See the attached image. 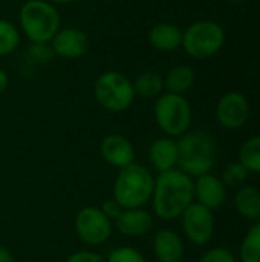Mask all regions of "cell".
Segmentation results:
<instances>
[{
	"label": "cell",
	"mask_w": 260,
	"mask_h": 262,
	"mask_svg": "<svg viewBox=\"0 0 260 262\" xmlns=\"http://www.w3.org/2000/svg\"><path fill=\"white\" fill-rule=\"evenodd\" d=\"M18 23L32 45H49L61 28V15L48 0H26L18 11Z\"/></svg>",
	"instance_id": "obj_2"
},
{
	"label": "cell",
	"mask_w": 260,
	"mask_h": 262,
	"mask_svg": "<svg viewBox=\"0 0 260 262\" xmlns=\"http://www.w3.org/2000/svg\"><path fill=\"white\" fill-rule=\"evenodd\" d=\"M195 196L192 178L181 170L161 172L153 187V207L159 218L173 220L184 213Z\"/></svg>",
	"instance_id": "obj_1"
},
{
	"label": "cell",
	"mask_w": 260,
	"mask_h": 262,
	"mask_svg": "<svg viewBox=\"0 0 260 262\" xmlns=\"http://www.w3.org/2000/svg\"><path fill=\"white\" fill-rule=\"evenodd\" d=\"M155 255L159 262H181L184 246L179 236L172 230H161L155 238Z\"/></svg>",
	"instance_id": "obj_16"
},
{
	"label": "cell",
	"mask_w": 260,
	"mask_h": 262,
	"mask_svg": "<svg viewBox=\"0 0 260 262\" xmlns=\"http://www.w3.org/2000/svg\"><path fill=\"white\" fill-rule=\"evenodd\" d=\"M48 2H51L57 6V5H72V3H77L80 0H48Z\"/></svg>",
	"instance_id": "obj_31"
},
{
	"label": "cell",
	"mask_w": 260,
	"mask_h": 262,
	"mask_svg": "<svg viewBox=\"0 0 260 262\" xmlns=\"http://www.w3.org/2000/svg\"><path fill=\"white\" fill-rule=\"evenodd\" d=\"M195 83V71L187 64L173 66L164 77V89L170 94L182 95Z\"/></svg>",
	"instance_id": "obj_18"
},
{
	"label": "cell",
	"mask_w": 260,
	"mask_h": 262,
	"mask_svg": "<svg viewBox=\"0 0 260 262\" xmlns=\"http://www.w3.org/2000/svg\"><path fill=\"white\" fill-rule=\"evenodd\" d=\"M195 193L199 200V204L211 209H218L225 201V184L216 177L205 173L198 177L195 184Z\"/></svg>",
	"instance_id": "obj_14"
},
{
	"label": "cell",
	"mask_w": 260,
	"mask_h": 262,
	"mask_svg": "<svg viewBox=\"0 0 260 262\" xmlns=\"http://www.w3.org/2000/svg\"><path fill=\"white\" fill-rule=\"evenodd\" d=\"M234 204L244 218L250 221H257L260 218V192L256 187H242L236 193Z\"/></svg>",
	"instance_id": "obj_19"
},
{
	"label": "cell",
	"mask_w": 260,
	"mask_h": 262,
	"mask_svg": "<svg viewBox=\"0 0 260 262\" xmlns=\"http://www.w3.org/2000/svg\"><path fill=\"white\" fill-rule=\"evenodd\" d=\"M250 114V104L245 95L241 92H228L225 94L216 107V117L219 123L227 129L241 127Z\"/></svg>",
	"instance_id": "obj_11"
},
{
	"label": "cell",
	"mask_w": 260,
	"mask_h": 262,
	"mask_svg": "<svg viewBox=\"0 0 260 262\" xmlns=\"http://www.w3.org/2000/svg\"><path fill=\"white\" fill-rule=\"evenodd\" d=\"M132 83H133L135 95L144 98L158 97L164 91V77L156 71L141 72Z\"/></svg>",
	"instance_id": "obj_20"
},
{
	"label": "cell",
	"mask_w": 260,
	"mask_h": 262,
	"mask_svg": "<svg viewBox=\"0 0 260 262\" xmlns=\"http://www.w3.org/2000/svg\"><path fill=\"white\" fill-rule=\"evenodd\" d=\"M182 224L187 238L198 244H207L215 232V216L211 210L199 203L190 204L182 213Z\"/></svg>",
	"instance_id": "obj_8"
},
{
	"label": "cell",
	"mask_w": 260,
	"mask_h": 262,
	"mask_svg": "<svg viewBox=\"0 0 260 262\" xmlns=\"http://www.w3.org/2000/svg\"><path fill=\"white\" fill-rule=\"evenodd\" d=\"M75 227L80 238L90 246L103 244L104 241H107V238L112 233L110 220L100 209L95 207L83 209L77 215Z\"/></svg>",
	"instance_id": "obj_9"
},
{
	"label": "cell",
	"mask_w": 260,
	"mask_h": 262,
	"mask_svg": "<svg viewBox=\"0 0 260 262\" xmlns=\"http://www.w3.org/2000/svg\"><path fill=\"white\" fill-rule=\"evenodd\" d=\"M107 262H146L143 255L130 247H121L110 253Z\"/></svg>",
	"instance_id": "obj_25"
},
{
	"label": "cell",
	"mask_w": 260,
	"mask_h": 262,
	"mask_svg": "<svg viewBox=\"0 0 260 262\" xmlns=\"http://www.w3.org/2000/svg\"><path fill=\"white\" fill-rule=\"evenodd\" d=\"M66 262H107L104 261L100 255L92 253V252H78L72 256L67 258Z\"/></svg>",
	"instance_id": "obj_27"
},
{
	"label": "cell",
	"mask_w": 260,
	"mask_h": 262,
	"mask_svg": "<svg viewBox=\"0 0 260 262\" xmlns=\"http://www.w3.org/2000/svg\"><path fill=\"white\" fill-rule=\"evenodd\" d=\"M242 262H260V223L254 224L241 247Z\"/></svg>",
	"instance_id": "obj_23"
},
{
	"label": "cell",
	"mask_w": 260,
	"mask_h": 262,
	"mask_svg": "<svg viewBox=\"0 0 260 262\" xmlns=\"http://www.w3.org/2000/svg\"><path fill=\"white\" fill-rule=\"evenodd\" d=\"M201 262H236V259L227 249H213L204 255Z\"/></svg>",
	"instance_id": "obj_26"
},
{
	"label": "cell",
	"mask_w": 260,
	"mask_h": 262,
	"mask_svg": "<svg viewBox=\"0 0 260 262\" xmlns=\"http://www.w3.org/2000/svg\"><path fill=\"white\" fill-rule=\"evenodd\" d=\"M101 212L110 220V218H118L120 216V213L123 212V207L113 200V201H106L104 204H103V209H101Z\"/></svg>",
	"instance_id": "obj_28"
},
{
	"label": "cell",
	"mask_w": 260,
	"mask_h": 262,
	"mask_svg": "<svg viewBox=\"0 0 260 262\" xmlns=\"http://www.w3.org/2000/svg\"><path fill=\"white\" fill-rule=\"evenodd\" d=\"M239 160V163L245 166L248 172H260V135L244 143Z\"/></svg>",
	"instance_id": "obj_22"
},
{
	"label": "cell",
	"mask_w": 260,
	"mask_h": 262,
	"mask_svg": "<svg viewBox=\"0 0 260 262\" xmlns=\"http://www.w3.org/2000/svg\"><path fill=\"white\" fill-rule=\"evenodd\" d=\"M216 163V143L202 130L185 134L178 143V164L182 172L193 177L208 173Z\"/></svg>",
	"instance_id": "obj_3"
},
{
	"label": "cell",
	"mask_w": 260,
	"mask_h": 262,
	"mask_svg": "<svg viewBox=\"0 0 260 262\" xmlns=\"http://www.w3.org/2000/svg\"><path fill=\"white\" fill-rule=\"evenodd\" d=\"M155 118L167 135H182L192 123L190 103L184 95L166 92L155 103Z\"/></svg>",
	"instance_id": "obj_7"
},
{
	"label": "cell",
	"mask_w": 260,
	"mask_h": 262,
	"mask_svg": "<svg viewBox=\"0 0 260 262\" xmlns=\"http://www.w3.org/2000/svg\"><path fill=\"white\" fill-rule=\"evenodd\" d=\"M152 216L149 212L138 209H127L120 213L115 220L116 229L127 236H141L152 229Z\"/></svg>",
	"instance_id": "obj_15"
},
{
	"label": "cell",
	"mask_w": 260,
	"mask_h": 262,
	"mask_svg": "<svg viewBox=\"0 0 260 262\" xmlns=\"http://www.w3.org/2000/svg\"><path fill=\"white\" fill-rule=\"evenodd\" d=\"M49 46L52 54L61 58H80L84 54H87L90 41L83 29L67 26L60 28V31L51 40Z\"/></svg>",
	"instance_id": "obj_10"
},
{
	"label": "cell",
	"mask_w": 260,
	"mask_h": 262,
	"mask_svg": "<svg viewBox=\"0 0 260 262\" xmlns=\"http://www.w3.org/2000/svg\"><path fill=\"white\" fill-rule=\"evenodd\" d=\"M149 43L161 52H173L182 46V29L173 23L161 21L150 28Z\"/></svg>",
	"instance_id": "obj_13"
},
{
	"label": "cell",
	"mask_w": 260,
	"mask_h": 262,
	"mask_svg": "<svg viewBox=\"0 0 260 262\" xmlns=\"http://www.w3.org/2000/svg\"><path fill=\"white\" fill-rule=\"evenodd\" d=\"M0 262H14L12 255L5 247H2V246H0Z\"/></svg>",
	"instance_id": "obj_30"
},
{
	"label": "cell",
	"mask_w": 260,
	"mask_h": 262,
	"mask_svg": "<svg viewBox=\"0 0 260 262\" xmlns=\"http://www.w3.org/2000/svg\"><path fill=\"white\" fill-rule=\"evenodd\" d=\"M101 155L103 158L116 167H126L133 163V146L123 135H109L101 143Z\"/></svg>",
	"instance_id": "obj_12"
},
{
	"label": "cell",
	"mask_w": 260,
	"mask_h": 262,
	"mask_svg": "<svg viewBox=\"0 0 260 262\" xmlns=\"http://www.w3.org/2000/svg\"><path fill=\"white\" fill-rule=\"evenodd\" d=\"M20 29L8 18H0V57L12 54L20 45Z\"/></svg>",
	"instance_id": "obj_21"
},
{
	"label": "cell",
	"mask_w": 260,
	"mask_h": 262,
	"mask_svg": "<svg viewBox=\"0 0 260 262\" xmlns=\"http://www.w3.org/2000/svg\"><path fill=\"white\" fill-rule=\"evenodd\" d=\"M8 86H9V77H8V74L0 68V95L8 89Z\"/></svg>",
	"instance_id": "obj_29"
},
{
	"label": "cell",
	"mask_w": 260,
	"mask_h": 262,
	"mask_svg": "<svg viewBox=\"0 0 260 262\" xmlns=\"http://www.w3.org/2000/svg\"><path fill=\"white\" fill-rule=\"evenodd\" d=\"M155 181L150 172L139 164L121 169L115 183V201L124 209H138L153 195Z\"/></svg>",
	"instance_id": "obj_4"
},
{
	"label": "cell",
	"mask_w": 260,
	"mask_h": 262,
	"mask_svg": "<svg viewBox=\"0 0 260 262\" xmlns=\"http://www.w3.org/2000/svg\"><path fill=\"white\" fill-rule=\"evenodd\" d=\"M225 43V31L215 20H198L182 31V49L196 60L216 55Z\"/></svg>",
	"instance_id": "obj_5"
},
{
	"label": "cell",
	"mask_w": 260,
	"mask_h": 262,
	"mask_svg": "<svg viewBox=\"0 0 260 262\" xmlns=\"http://www.w3.org/2000/svg\"><path fill=\"white\" fill-rule=\"evenodd\" d=\"M152 164L159 172L172 170L175 164H178V143L170 138H158L149 152Z\"/></svg>",
	"instance_id": "obj_17"
},
{
	"label": "cell",
	"mask_w": 260,
	"mask_h": 262,
	"mask_svg": "<svg viewBox=\"0 0 260 262\" xmlns=\"http://www.w3.org/2000/svg\"><path fill=\"white\" fill-rule=\"evenodd\" d=\"M93 95L106 111L123 112L132 106L135 100V89L132 80L123 72L106 71L95 80Z\"/></svg>",
	"instance_id": "obj_6"
},
{
	"label": "cell",
	"mask_w": 260,
	"mask_h": 262,
	"mask_svg": "<svg viewBox=\"0 0 260 262\" xmlns=\"http://www.w3.org/2000/svg\"><path fill=\"white\" fill-rule=\"evenodd\" d=\"M248 178V170L241 163H231L224 170V183L230 187H241Z\"/></svg>",
	"instance_id": "obj_24"
}]
</instances>
